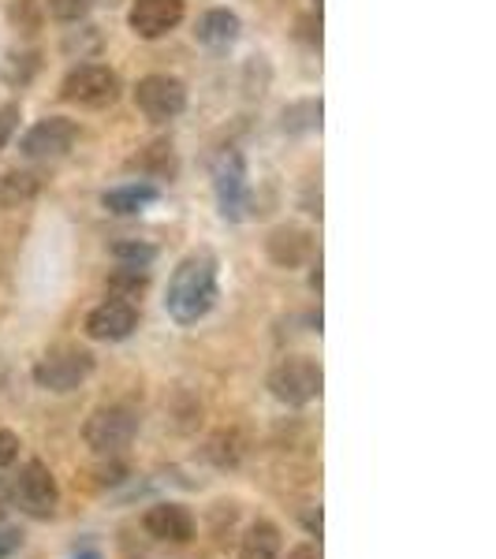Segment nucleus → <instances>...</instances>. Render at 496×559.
<instances>
[{"label": "nucleus", "mask_w": 496, "mask_h": 559, "mask_svg": "<svg viewBox=\"0 0 496 559\" xmlns=\"http://www.w3.org/2000/svg\"><path fill=\"white\" fill-rule=\"evenodd\" d=\"M20 548H23V530L4 526V522H0V559H12Z\"/></svg>", "instance_id": "bb28decb"}, {"label": "nucleus", "mask_w": 496, "mask_h": 559, "mask_svg": "<svg viewBox=\"0 0 496 559\" xmlns=\"http://www.w3.org/2000/svg\"><path fill=\"white\" fill-rule=\"evenodd\" d=\"M83 437H86V444L94 448V455L116 459V455L128 452V448L134 444V437H139V414H134L131 407H120V403H113V407H97L86 418Z\"/></svg>", "instance_id": "7ed1b4c3"}, {"label": "nucleus", "mask_w": 496, "mask_h": 559, "mask_svg": "<svg viewBox=\"0 0 496 559\" xmlns=\"http://www.w3.org/2000/svg\"><path fill=\"white\" fill-rule=\"evenodd\" d=\"M42 15H45L42 0H12V8H8V20H12L20 34H38Z\"/></svg>", "instance_id": "5701e85b"}, {"label": "nucleus", "mask_w": 496, "mask_h": 559, "mask_svg": "<svg viewBox=\"0 0 496 559\" xmlns=\"http://www.w3.org/2000/svg\"><path fill=\"white\" fill-rule=\"evenodd\" d=\"M94 4H97V0H42L45 12H49L52 20H60V23H79Z\"/></svg>", "instance_id": "393cba45"}, {"label": "nucleus", "mask_w": 496, "mask_h": 559, "mask_svg": "<svg viewBox=\"0 0 496 559\" xmlns=\"http://www.w3.org/2000/svg\"><path fill=\"white\" fill-rule=\"evenodd\" d=\"M213 187H216V205H221L224 221H247L250 213V187H247V165L236 150L221 153L213 168Z\"/></svg>", "instance_id": "0eeeda50"}, {"label": "nucleus", "mask_w": 496, "mask_h": 559, "mask_svg": "<svg viewBox=\"0 0 496 559\" xmlns=\"http://www.w3.org/2000/svg\"><path fill=\"white\" fill-rule=\"evenodd\" d=\"M38 191H42V179L34 173H20V168H15V173H8L0 179V205H4V210H20V205L31 202Z\"/></svg>", "instance_id": "aec40b11"}, {"label": "nucleus", "mask_w": 496, "mask_h": 559, "mask_svg": "<svg viewBox=\"0 0 496 559\" xmlns=\"http://www.w3.org/2000/svg\"><path fill=\"white\" fill-rule=\"evenodd\" d=\"M42 71V52L38 49H12L4 57V64H0V79H4L8 86L23 90L34 83V75Z\"/></svg>", "instance_id": "a211bd4d"}, {"label": "nucleus", "mask_w": 496, "mask_h": 559, "mask_svg": "<svg viewBox=\"0 0 496 559\" xmlns=\"http://www.w3.org/2000/svg\"><path fill=\"white\" fill-rule=\"evenodd\" d=\"M15 128H20V105H4L0 108V150L12 142Z\"/></svg>", "instance_id": "cd10ccee"}, {"label": "nucleus", "mask_w": 496, "mask_h": 559, "mask_svg": "<svg viewBox=\"0 0 496 559\" xmlns=\"http://www.w3.org/2000/svg\"><path fill=\"white\" fill-rule=\"evenodd\" d=\"M306 526H310L314 534H321V511H310V515H306Z\"/></svg>", "instance_id": "2f4dec72"}, {"label": "nucleus", "mask_w": 496, "mask_h": 559, "mask_svg": "<svg viewBox=\"0 0 496 559\" xmlns=\"http://www.w3.org/2000/svg\"><path fill=\"white\" fill-rule=\"evenodd\" d=\"M75 139H79L75 120H68V116H49V120H38L23 134L20 150H23V157H31V160H60L64 153H71Z\"/></svg>", "instance_id": "1a4fd4ad"}, {"label": "nucleus", "mask_w": 496, "mask_h": 559, "mask_svg": "<svg viewBox=\"0 0 496 559\" xmlns=\"http://www.w3.org/2000/svg\"><path fill=\"white\" fill-rule=\"evenodd\" d=\"M295 26H299V38L306 45H314V49H318V45H321V15L310 12V15H303V20L295 23Z\"/></svg>", "instance_id": "c85d7f7f"}, {"label": "nucleus", "mask_w": 496, "mask_h": 559, "mask_svg": "<svg viewBox=\"0 0 496 559\" xmlns=\"http://www.w3.org/2000/svg\"><path fill=\"white\" fill-rule=\"evenodd\" d=\"M134 105H139V112L146 116V120H153V123L176 120V116L187 108L184 79H176V75H146V79H139V86H134Z\"/></svg>", "instance_id": "6e6552de"}, {"label": "nucleus", "mask_w": 496, "mask_h": 559, "mask_svg": "<svg viewBox=\"0 0 496 559\" xmlns=\"http://www.w3.org/2000/svg\"><path fill=\"white\" fill-rule=\"evenodd\" d=\"M113 258L120 261V265L150 269V261L157 258V247H150V242H142V239H120V242H113Z\"/></svg>", "instance_id": "4be33fe9"}, {"label": "nucleus", "mask_w": 496, "mask_h": 559, "mask_svg": "<svg viewBox=\"0 0 496 559\" xmlns=\"http://www.w3.org/2000/svg\"><path fill=\"white\" fill-rule=\"evenodd\" d=\"M12 503L31 519H52L60 511V485L42 459L23 463L20 477L12 481Z\"/></svg>", "instance_id": "39448f33"}, {"label": "nucleus", "mask_w": 496, "mask_h": 559, "mask_svg": "<svg viewBox=\"0 0 496 559\" xmlns=\"http://www.w3.org/2000/svg\"><path fill=\"white\" fill-rule=\"evenodd\" d=\"M134 329H139V306L134 302L105 299L86 313V336L97 340V344H120Z\"/></svg>", "instance_id": "9d476101"}, {"label": "nucleus", "mask_w": 496, "mask_h": 559, "mask_svg": "<svg viewBox=\"0 0 496 559\" xmlns=\"http://www.w3.org/2000/svg\"><path fill=\"white\" fill-rule=\"evenodd\" d=\"M146 534L153 540H168V545H187L194 540V515L184 508V503H153L142 519Z\"/></svg>", "instance_id": "f8f14e48"}, {"label": "nucleus", "mask_w": 496, "mask_h": 559, "mask_svg": "<svg viewBox=\"0 0 496 559\" xmlns=\"http://www.w3.org/2000/svg\"><path fill=\"white\" fill-rule=\"evenodd\" d=\"M79 559H97V556H94V552H86V556H79Z\"/></svg>", "instance_id": "72a5a7b5"}, {"label": "nucleus", "mask_w": 496, "mask_h": 559, "mask_svg": "<svg viewBox=\"0 0 496 559\" xmlns=\"http://www.w3.org/2000/svg\"><path fill=\"white\" fill-rule=\"evenodd\" d=\"M157 198H161V191L153 183H128V187H116V191H105L102 205L116 216H134V213L146 210V205L157 202Z\"/></svg>", "instance_id": "dca6fc26"}, {"label": "nucleus", "mask_w": 496, "mask_h": 559, "mask_svg": "<svg viewBox=\"0 0 496 559\" xmlns=\"http://www.w3.org/2000/svg\"><path fill=\"white\" fill-rule=\"evenodd\" d=\"M239 31H243L239 15L228 12V8H210V12H202L194 23V38L202 45H210V49H228V45H236Z\"/></svg>", "instance_id": "4468645a"}, {"label": "nucleus", "mask_w": 496, "mask_h": 559, "mask_svg": "<svg viewBox=\"0 0 496 559\" xmlns=\"http://www.w3.org/2000/svg\"><path fill=\"white\" fill-rule=\"evenodd\" d=\"M8 503H12V492H8L4 477H0V522H4V515H8Z\"/></svg>", "instance_id": "7c9ffc66"}, {"label": "nucleus", "mask_w": 496, "mask_h": 559, "mask_svg": "<svg viewBox=\"0 0 496 559\" xmlns=\"http://www.w3.org/2000/svg\"><path fill=\"white\" fill-rule=\"evenodd\" d=\"M90 373H94V355L79 344L49 347L38 362H34V384L45 388V392H57V395L75 392Z\"/></svg>", "instance_id": "f03ea898"}, {"label": "nucleus", "mask_w": 496, "mask_h": 559, "mask_svg": "<svg viewBox=\"0 0 496 559\" xmlns=\"http://www.w3.org/2000/svg\"><path fill=\"white\" fill-rule=\"evenodd\" d=\"M216 302V258L210 250L187 254L168 280L165 310L176 324H198Z\"/></svg>", "instance_id": "f257e3e1"}, {"label": "nucleus", "mask_w": 496, "mask_h": 559, "mask_svg": "<svg viewBox=\"0 0 496 559\" xmlns=\"http://www.w3.org/2000/svg\"><path fill=\"white\" fill-rule=\"evenodd\" d=\"M8 381V366H4V358H0V384Z\"/></svg>", "instance_id": "473e14b6"}, {"label": "nucleus", "mask_w": 496, "mask_h": 559, "mask_svg": "<svg viewBox=\"0 0 496 559\" xmlns=\"http://www.w3.org/2000/svg\"><path fill=\"white\" fill-rule=\"evenodd\" d=\"M321 128V97H303V102L284 108V131L287 134H310Z\"/></svg>", "instance_id": "412c9836"}, {"label": "nucleus", "mask_w": 496, "mask_h": 559, "mask_svg": "<svg viewBox=\"0 0 496 559\" xmlns=\"http://www.w3.org/2000/svg\"><path fill=\"white\" fill-rule=\"evenodd\" d=\"M108 287V299H120V302H139L150 287V273L146 269H134V265H120L113 276L105 280Z\"/></svg>", "instance_id": "6ab92c4d"}, {"label": "nucleus", "mask_w": 496, "mask_h": 559, "mask_svg": "<svg viewBox=\"0 0 496 559\" xmlns=\"http://www.w3.org/2000/svg\"><path fill=\"white\" fill-rule=\"evenodd\" d=\"M131 168H139L146 179H157V183H173L176 173H179V160H176V150L173 142H153V146H146L139 153V157L131 160Z\"/></svg>", "instance_id": "f3484780"}, {"label": "nucleus", "mask_w": 496, "mask_h": 559, "mask_svg": "<svg viewBox=\"0 0 496 559\" xmlns=\"http://www.w3.org/2000/svg\"><path fill=\"white\" fill-rule=\"evenodd\" d=\"M210 459L216 466H236L243 459V440L236 437V432H216V437L210 440Z\"/></svg>", "instance_id": "b1692460"}, {"label": "nucleus", "mask_w": 496, "mask_h": 559, "mask_svg": "<svg viewBox=\"0 0 496 559\" xmlns=\"http://www.w3.org/2000/svg\"><path fill=\"white\" fill-rule=\"evenodd\" d=\"M60 97L83 108H105L120 97V75L108 64H79L60 83Z\"/></svg>", "instance_id": "423d86ee"}, {"label": "nucleus", "mask_w": 496, "mask_h": 559, "mask_svg": "<svg viewBox=\"0 0 496 559\" xmlns=\"http://www.w3.org/2000/svg\"><path fill=\"white\" fill-rule=\"evenodd\" d=\"M265 254L281 269H299L314 258V236L306 228L284 224V228H276L273 236L265 239Z\"/></svg>", "instance_id": "ddd939ff"}, {"label": "nucleus", "mask_w": 496, "mask_h": 559, "mask_svg": "<svg viewBox=\"0 0 496 559\" xmlns=\"http://www.w3.org/2000/svg\"><path fill=\"white\" fill-rule=\"evenodd\" d=\"M184 23V0H131L128 26L139 38L157 41Z\"/></svg>", "instance_id": "9b49d317"}, {"label": "nucleus", "mask_w": 496, "mask_h": 559, "mask_svg": "<svg viewBox=\"0 0 496 559\" xmlns=\"http://www.w3.org/2000/svg\"><path fill=\"white\" fill-rule=\"evenodd\" d=\"M287 559H321V548L310 545V540H303V545H295L292 552H287Z\"/></svg>", "instance_id": "c756f323"}, {"label": "nucleus", "mask_w": 496, "mask_h": 559, "mask_svg": "<svg viewBox=\"0 0 496 559\" xmlns=\"http://www.w3.org/2000/svg\"><path fill=\"white\" fill-rule=\"evenodd\" d=\"M321 384H324V373L314 358L306 355H292L284 362L273 366L269 373V392L273 400H281L284 407H306L321 395Z\"/></svg>", "instance_id": "20e7f679"}, {"label": "nucleus", "mask_w": 496, "mask_h": 559, "mask_svg": "<svg viewBox=\"0 0 496 559\" xmlns=\"http://www.w3.org/2000/svg\"><path fill=\"white\" fill-rule=\"evenodd\" d=\"M20 448H23V440L15 437L12 429H0V471H8V466L20 459Z\"/></svg>", "instance_id": "a878e982"}, {"label": "nucleus", "mask_w": 496, "mask_h": 559, "mask_svg": "<svg viewBox=\"0 0 496 559\" xmlns=\"http://www.w3.org/2000/svg\"><path fill=\"white\" fill-rule=\"evenodd\" d=\"M281 548H284L281 526L269 519H255L239 540V559H281Z\"/></svg>", "instance_id": "2eb2a0df"}]
</instances>
